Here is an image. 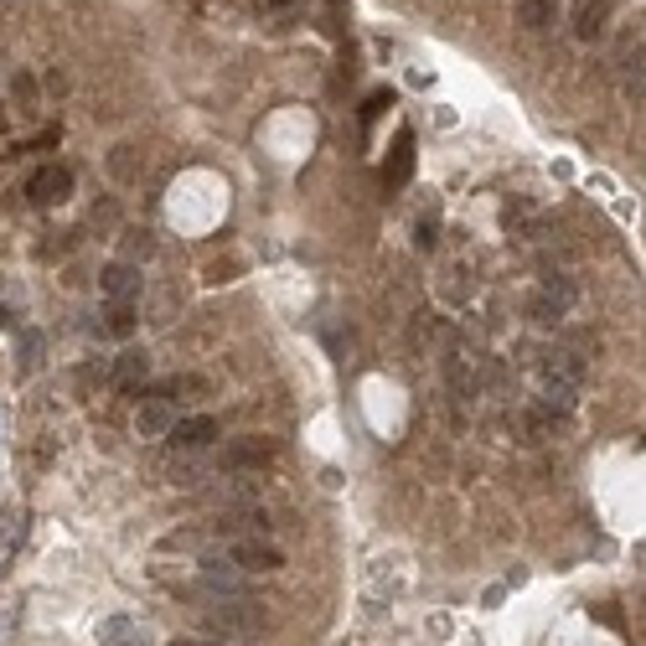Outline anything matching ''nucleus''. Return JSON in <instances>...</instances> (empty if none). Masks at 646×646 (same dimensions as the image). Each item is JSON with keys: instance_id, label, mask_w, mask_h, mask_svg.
I'll list each match as a JSON object with an SVG mask.
<instances>
[{"instance_id": "nucleus-1", "label": "nucleus", "mask_w": 646, "mask_h": 646, "mask_svg": "<svg viewBox=\"0 0 646 646\" xmlns=\"http://www.w3.org/2000/svg\"><path fill=\"white\" fill-rule=\"evenodd\" d=\"M528 367H533V378H538V404L553 409V414L574 409L584 383H590V367H584V357L574 347H538Z\"/></svg>"}, {"instance_id": "nucleus-2", "label": "nucleus", "mask_w": 646, "mask_h": 646, "mask_svg": "<svg viewBox=\"0 0 646 646\" xmlns=\"http://www.w3.org/2000/svg\"><path fill=\"white\" fill-rule=\"evenodd\" d=\"M207 631H218L223 641H249L269 626V610L259 595H228V600H207L202 605Z\"/></svg>"}, {"instance_id": "nucleus-3", "label": "nucleus", "mask_w": 646, "mask_h": 646, "mask_svg": "<svg viewBox=\"0 0 646 646\" xmlns=\"http://www.w3.org/2000/svg\"><path fill=\"white\" fill-rule=\"evenodd\" d=\"M574 300H579V285L574 280H564V274H543V285L528 295V316L538 326H559L574 311Z\"/></svg>"}, {"instance_id": "nucleus-4", "label": "nucleus", "mask_w": 646, "mask_h": 646, "mask_svg": "<svg viewBox=\"0 0 646 646\" xmlns=\"http://www.w3.org/2000/svg\"><path fill=\"white\" fill-rule=\"evenodd\" d=\"M223 559L238 569V574H274L285 564V553L274 548V543H264V538H233L228 548H223Z\"/></svg>"}, {"instance_id": "nucleus-5", "label": "nucleus", "mask_w": 646, "mask_h": 646, "mask_svg": "<svg viewBox=\"0 0 646 646\" xmlns=\"http://www.w3.org/2000/svg\"><path fill=\"white\" fill-rule=\"evenodd\" d=\"M26 197H32V207H63L73 197V171L68 166H42L32 171V181H26Z\"/></svg>"}, {"instance_id": "nucleus-6", "label": "nucleus", "mask_w": 646, "mask_h": 646, "mask_svg": "<svg viewBox=\"0 0 646 646\" xmlns=\"http://www.w3.org/2000/svg\"><path fill=\"white\" fill-rule=\"evenodd\" d=\"M166 440H171V450H181V455H197V450H207L212 440H218V419H212V414L176 419V424L166 429Z\"/></svg>"}, {"instance_id": "nucleus-7", "label": "nucleus", "mask_w": 646, "mask_h": 646, "mask_svg": "<svg viewBox=\"0 0 646 646\" xmlns=\"http://www.w3.org/2000/svg\"><path fill=\"white\" fill-rule=\"evenodd\" d=\"M274 460V440H264V435H249V440H233L228 450H223V471H259V466H269Z\"/></svg>"}, {"instance_id": "nucleus-8", "label": "nucleus", "mask_w": 646, "mask_h": 646, "mask_svg": "<svg viewBox=\"0 0 646 646\" xmlns=\"http://www.w3.org/2000/svg\"><path fill=\"white\" fill-rule=\"evenodd\" d=\"M99 290H104V300H109V305H130V300L140 295V269H135L130 259L109 264V269L99 274Z\"/></svg>"}, {"instance_id": "nucleus-9", "label": "nucleus", "mask_w": 646, "mask_h": 646, "mask_svg": "<svg viewBox=\"0 0 646 646\" xmlns=\"http://www.w3.org/2000/svg\"><path fill=\"white\" fill-rule=\"evenodd\" d=\"M99 641L104 646H150L156 631L145 621H135V615H109V621H99Z\"/></svg>"}, {"instance_id": "nucleus-10", "label": "nucleus", "mask_w": 646, "mask_h": 646, "mask_svg": "<svg viewBox=\"0 0 646 646\" xmlns=\"http://www.w3.org/2000/svg\"><path fill=\"white\" fill-rule=\"evenodd\" d=\"M615 11V0H579V11H574V37L579 42H595L605 32V21Z\"/></svg>"}, {"instance_id": "nucleus-11", "label": "nucleus", "mask_w": 646, "mask_h": 646, "mask_svg": "<svg viewBox=\"0 0 646 646\" xmlns=\"http://www.w3.org/2000/svg\"><path fill=\"white\" fill-rule=\"evenodd\" d=\"M171 424H176V414H171V404H166V398H145V404L135 409V429H140L145 440H161Z\"/></svg>"}, {"instance_id": "nucleus-12", "label": "nucleus", "mask_w": 646, "mask_h": 646, "mask_svg": "<svg viewBox=\"0 0 646 646\" xmlns=\"http://www.w3.org/2000/svg\"><path fill=\"white\" fill-rule=\"evenodd\" d=\"M409 171H414V130H398L393 156H388V166H383V181H388V187H404Z\"/></svg>"}, {"instance_id": "nucleus-13", "label": "nucleus", "mask_w": 646, "mask_h": 646, "mask_svg": "<svg viewBox=\"0 0 646 646\" xmlns=\"http://www.w3.org/2000/svg\"><path fill=\"white\" fill-rule=\"evenodd\" d=\"M109 378H114L119 388H140V383L150 378V357H145V352H135V347H130V352H119V357L109 362Z\"/></svg>"}, {"instance_id": "nucleus-14", "label": "nucleus", "mask_w": 646, "mask_h": 646, "mask_svg": "<svg viewBox=\"0 0 646 646\" xmlns=\"http://www.w3.org/2000/svg\"><path fill=\"white\" fill-rule=\"evenodd\" d=\"M517 16L528 32H548L553 21H559V0H517Z\"/></svg>"}, {"instance_id": "nucleus-15", "label": "nucleus", "mask_w": 646, "mask_h": 646, "mask_svg": "<svg viewBox=\"0 0 646 646\" xmlns=\"http://www.w3.org/2000/svg\"><path fill=\"white\" fill-rule=\"evenodd\" d=\"M104 316H109V321H104L109 336H130V331H135V305H109Z\"/></svg>"}, {"instance_id": "nucleus-16", "label": "nucleus", "mask_w": 646, "mask_h": 646, "mask_svg": "<svg viewBox=\"0 0 646 646\" xmlns=\"http://www.w3.org/2000/svg\"><path fill=\"white\" fill-rule=\"evenodd\" d=\"M11 99L21 104V114H26V119L37 114V88H32V78H26V73H16V83H11Z\"/></svg>"}, {"instance_id": "nucleus-17", "label": "nucleus", "mask_w": 646, "mask_h": 646, "mask_svg": "<svg viewBox=\"0 0 646 646\" xmlns=\"http://www.w3.org/2000/svg\"><path fill=\"white\" fill-rule=\"evenodd\" d=\"M37 352H42V336H37V331H26V336H21V367H16L21 378L37 367Z\"/></svg>"}, {"instance_id": "nucleus-18", "label": "nucleus", "mask_w": 646, "mask_h": 646, "mask_svg": "<svg viewBox=\"0 0 646 646\" xmlns=\"http://www.w3.org/2000/svg\"><path fill=\"white\" fill-rule=\"evenodd\" d=\"M388 109V94H373V99H367V109H362V119H378Z\"/></svg>"}, {"instance_id": "nucleus-19", "label": "nucleus", "mask_w": 646, "mask_h": 646, "mask_svg": "<svg viewBox=\"0 0 646 646\" xmlns=\"http://www.w3.org/2000/svg\"><path fill=\"white\" fill-rule=\"evenodd\" d=\"M295 0H264V11H290Z\"/></svg>"}, {"instance_id": "nucleus-20", "label": "nucleus", "mask_w": 646, "mask_h": 646, "mask_svg": "<svg viewBox=\"0 0 646 646\" xmlns=\"http://www.w3.org/2000/svg\"><path fill=\"white\" fill-rule=\"evenodd\" d=\"M181 646H218V641H181Z\"/></svg>"}, {"instance_id": "nucleus-21", "label": "nucleus", "mask_w": 646, "mask_h": 646, "mask_svg": "<svg viewBox=\"0 0 646 646\" xmlns=\"http://www.w3.org/2000/svg\"><path fill=\"white\" fill-rule=\"evenodd\" d=\"M0 130H6V109H0Z\"/></svg>"}]
</instances>
